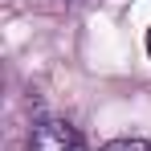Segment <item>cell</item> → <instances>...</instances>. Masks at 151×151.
<instances>
[{"label":"cell","mask_w":151,"mask_h":151,"mask_svg":"<svg viewBox=\"0 0 151 151\" xmlns=\"http://www.w3.org/2000/svg\"><path fill=\"white\" fill-rule=\"evenodd\" d=\"M25 151H86V139L65 119H41V123H33V131H29Z\"/></svg>","instance_id":"6da1fadb"},{"label":"cell","mask_w":151,"mask_h":151,"mask_svg":"<svg viewBox=\"0 0 151 151\" xmlns=\"http://www.w3.org/2000/svg\"><path fill=\"white\" fill-rule=\"evenodd\" d=\"M102 151H151V139H131V135H123V139H110Z\"/></svg>","instance_id":"7a4b0ae2"},{"label":"cell","mask_w":151,"mask_h":151,"mask_svg":"<svg viewBox=\"0 0 151 151\" xmlns=\"http://www.w3.org/2000/svg\"><path fill=\"white\" fill-rule=\"evenodd\" d=\"M147 57H151V29H147Z\"/></svg>","instance_id":"3957f363"}]
</instances>
